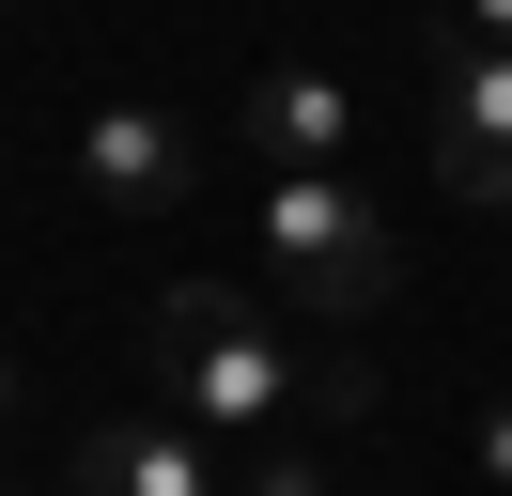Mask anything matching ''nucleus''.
Returning <instances> with one entry per match:
<instances>
[{"instance_id": "nucleus-1", "label": "nucleus", "mask_w": 512, "mask_h": 496, "mask_svg": "<svg viewBox=\"0 0 512 496\" xmlns=\"http://www.w3.org/2000/svg\"><path fill=\"white\" fill-rule=\"evenodd\" d=\"M156 388H171V419H202V434H280V403H311V372L280 357V326H264L233 279H171L156 295Z\"/></svg>"}, {"instance_id": "nucleus-2", "label": "nucleus", "mask_w": 512, "mask_h": 496, "mask_svg": "<svg viewBox=\"0 0 512 496\" xmlns=\"http://www.w3.org/2000/svg\"><path fill=\"white\" fill-rule=\"evenodd\" d=\"M264 264L311 310H388L404 295V233H388V202L342 186V171H264Z\"/></svg>"}, {"instance_id": "nucleus-3", "label": "nucleus", "mask_w": 512, "mask_h": 496, "mask_svg": "<svg viewBox=\"0 0 512 496\" xmlns=\"http://www.w3.org/2000/svg\"><path fill=\"white\" fill-rule=\"evenodd\" d=\"M78 496H233V434H202V419H94L78 434Z\"/></svg>"}, {"instance_id": "nucleus-4", "label": "nucleus", "mask_w": 512, "mask_h": 496, "mask_svg": "<svg viewBox=\"0 0 512 496\" xmlns=\"http://www.w3.org/2000/svg\"><path fill=\"white\" fill-rule=\"evenodd\" d=\"M78 186H94L109 217H171L202 186V140L171 109H94V124H78Z\"/></svg>"}, {"instance_id": "nucleus-5", "label": "nucleus", "mask_w": 512, "mask_h": 496, "mask_svg": "<svg viewBox=\"0 0 512 496\" xmlns=\"http://www.w3.org/2000/svg\"><path fill=\"white\" fill-rule=\"evenodd\" d=\"M435 186H450V202H512V47H450V93H435Z\"/></svg>"}, {"instance_id": "nucleus-6", "label": "nucleus", "mask_w": 512, "mask_h": 496, "mask_svg": "<svg viewBox=\"0 0 512 496\" xmlns=\"http://www.w3.org/2000/svg\"><path fill=\"white\" fill-rule=\"evenodd\" d=\"M249 140H264V171H342L357 155V93L326 62H264L249 78Z\"/></svg>"}, {"instance_id": "nucleus-7", "label": "nucleus", "mask_w": 512, "mask_h": 496, "mask_svg": "<svg viewBox=\"0 0 512 496\" xmlns=\"http://www.w3.org/2000/svg\"><path fill=\"white\" fill-rule=\"evenodd\" d=\"M233 496H326V465L280 450V434H249V450H233Z\"/></svg>"}, {"instance_id": "nucleus-8", "label": "nucleus", "mask_w": 512, "mask_h": 496, "mask_svg": "<svg viewBox=\"0 0 512 496\" xmlns=\"http://www.w3.org/2000/svg\"><path fill=\"white\" fill-rule=\"evenodd\" d=\"M481 481H512V403H481Z\"/></svg>"}, {"instance_id": "nucleus-9", "label": "nucleus", "mask_w": 512, "mask_h": 496, "mask_svg": "<svg viewBox=\"0 0 512 496\" xmlns=\"http://www.w3.org/2000/svg\"><path fill=\"white\" fill-rule=\"evenodd\" d=\"M466 16V47H512V0H450Z\"/></svg>"}, {"instance_id": "nucleus-10", "label": "nucleus", "mask_w": 512, "mask_h": 496, "mask_svg": "<svg viewBox=\"0 0 512 496\" xmlns=\"http://www.w3.org/2000/svg\"><path fill=\"white\" fill-rule=\"evenodd\" d=\"M0 419H16V372H0Z\"/></svg>"}, {"instance_id": "nucleus-11", "label": "nucleus", "mask_w": 512, "mask_h": 496, "mask_svg": "<svg viewBox=\"0 0 512 496\" xmlns=\"http://www.w3.org/2000/svg\"><path fill=\"white\" fill-rule=\"evenodd\" d=\"M0 16H16V0H0Z\"/></svg>"}]
</instances>
